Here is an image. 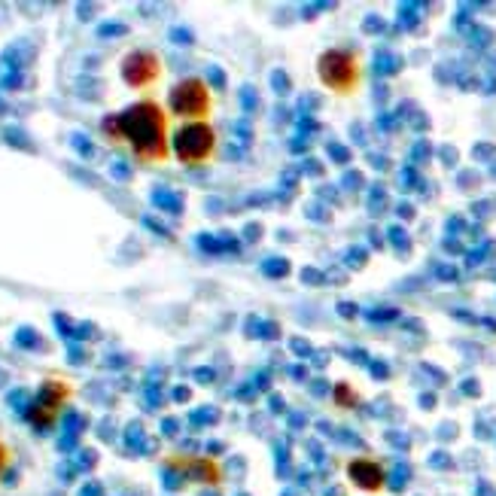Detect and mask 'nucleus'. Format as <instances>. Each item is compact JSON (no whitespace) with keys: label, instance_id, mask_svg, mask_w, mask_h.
Here are the masks:
<instances>
[{"label":"nucleus","instance_id":"0eeeda50","mask_svg":"<svg viewBox=\"0 0 496 496\" xmlns=\"http://www.w3.org/2000/svg\"><path fill=\"white\" fill-rule=\"evenodd\" d=\"M351 481L353 484L360 487V491H368V493H375V491H381L384 487V469H381V463H375V460H353L351 463Z\"/></svg>","mask_w":496,"mask_h":496},{"label":"nucleus","instance_id":"1a4fd4ad","mask_svg":"<svg viewBox=\"0 0 496 496\" xmlns=\"http://www.w3.org/2000/svg\"><path fill=\"white\" fill-rule=\"evenodd\" d=\"M4 463H6V448L0 445V469H4Z\"/></svg>","mask_w":496,"mask_h":496},{"label":"nucleus","instance_id":"423d86ee","mask_svg":"<svg viewBox=\"0 0 496 496\" xmlns=\"http://www.w3.org/2000/svg\"><path fill=\"white\" fill-rule=\"evenodd\" d=\"M64 399H68V387L58 384V381H46L40 387V396H37L31 420L34 424H40V426H49L52 420H55V414H58V409H62Z\"/></svg>","mask_w":496,"mask_h":496},{"label":"nucleus","instance_id":"39448f33","mask_svg":"<svg viewBox=\"0 0 496 496\" xmlns=\"http://www.w3.org/2000/svg\"><path fill=\"white\" fill-rule=\"evenodd\" d=\"M159 73H161L159 58H155L153 52H146V49L131 52V55H125V62H122V79L128 86H135V88H144V86L155 83V79H159Z\"/></svg>","mask_w":496,"mask_h":496},{"label":"nucleus","instance_id":"20e7f679","mask_svg":"<svg viewBox=\"0 0 496 496\" xmlns=\"http://www.w3.org/2000/svg\"><path fill=\"white\" fill-rule=\"evenodd\" d=\"M168 107H171L174 116H183L189 122H207V113H211V92H207L204 79H180L171 95H168Z\"/></svg>","mask_w":496,"mask_h":496},{"label":"nucleus","instance_id":"f03ea898","mask_svg":"<svg viewBox=\"0 0 496 496\" xmlns=\"http://www.w3.org/2000/svg\"><path fill=\"white\" fill-rule=\"evenodd\" d=\"M317 77L320 83L335 95H351L357 92L362 68L360 58L353 55L351 49H326L320 58H317Z\"/></svg>","mask_w":496,"mask_h":496},{"label":"nucleus","instance_id":"7ed1b4c3","mask_svg":"<svg viewBox=\"0 0 496 496\" xmlns=\"http://www.w3.org/2000/svg\"><path fill=\"white\" fill-rule=\"evenodd\" d=\"M171 150L183 165H202L217 150V131L211 122H186L171 137Z\"/></svg>","mask_w":496,"mask_h":496},{"label":"nucleus","instance_id":"6e6552de","mask_svg":"<svg viewBox=\"0 0 496 496\" xmlns=\"http://www.w3.org/2000/svg\"><path fill=\"white\" fill-rule=\"evenodd\" d=\"M189 472H192L195 478H202V481H217V478H219L217 466H213V463H204V460H192V463H189Z\"/></svg>","mask_w":496,"mask_h":496},{"label":"nucleus","instance_id":"f257e3e1","mask_svg":"<svg viewBox=\"0 0 496 496\" xmlns=\"http://www.w3.org/2000/svg\"><path fill=\"white\" fill-rule=\"evenodd\" d=\"M103 131L113 140H128L135 155L144 161H165L171 153L168 116L155 101H137L125 113L103 120Z\"/></svg>","mask_w":496,"mask_h":496}]
</instances>
